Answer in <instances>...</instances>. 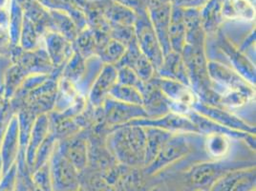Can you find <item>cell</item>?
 Returning a JSON list of instances; mask_svg holds the SVG:
<instances>
[{
  "label": "cell",
  "mask_w": 256,
  "mask_h": 191,
  "mask_svg": "<svg viewBox=\"0 0 256 191\" xmlns=\"http://www.w3.org/2000/svg\"><path fill=\"white\" fill-rule=\"evenodd\" d=\"M146 134L144 166H148L159 154L164 142L172 136V132L155 128H144Z\"/></svg>",
  "instance_id": "21"
},
{
  "label": "cell",
  "mask_w": 256,
  "mask_h": 191,
  "mask_svg": "<svg viewBox=\"0 0 256 191\" xmlns=\"http://www.w3.org/2000/svg\"><path fill=\"white\" fill-rule=\"evenodd\" d=\"M118 69L115 65L106 64L90 88L89 100L94 107H100L109 96L112 87L117 84Z\"/></svg>",
  "instance_id": "13"
},
{
  "label": "cell",
  "mask_w": 256,
  "mask_h": 191,
  "mask_svg": "<svg viewBox=\"0 0 256 191\" xmlns=\"http://www.w3.org/2000/svg\"><path fill=\"white\" fill-rule=\"evenodd\" d=\"M193 110L203 115L204 117L208 118L215 122L223 126L224 128H230L235 131L245 132L248 134L256 133V128L248 126L243 120L235 117L234 115H232V113L223 110L222 108H220V106H210L199 100L195 104V106L193 107Z\"/></svg>",
  "instance_id": "9"
},
{
  "label": "cell",
  "mask_w": 256,
  "mask_h": 191,
  "mask_svg": "<svg viewBox=\"0 0 256 191\" xmlns=\"http://www.w3.org/2000/svg\"><path fill=\"white\" fill-rule=\"evenodd\" d=\"M10 36H8V34L4 32V30L2 29V27L0 26V47H4L8 44H10Z\"/></svg>",
  "instance_id": "29"
},
{
  "label": "cell",
  "mask_w": 256,
  "mask_h": 191,
  "mask_svg": "<svg viewBox=\"0 0 256 191\" xmlns=\"http://www.w3.org/2000/svg\"><path fill=\"white\" fill-rule=\"evenodd\" d=\"M126 51V46L116 40H109L102 36V40H96L98 56L106 64H117Z\"/></svg>",
  "instance_id": "20"
},
{
  "label": "cell",
  "mask_w": 256,
  "mask_h": 191,
  "mask_svg": "<svg viewBox=\"0 0 256 191\" xmlns=\"http://www.w3.org/2000/svg\"><path fill=\"white\" fill-rule=\"evenodd\" d=\"M142 107L148 114V118L160 117L170 111V100L151 80L146 82V89L142 92Z\"/></svg>",
  "instance_id": "16"
},
{
  "label": "cell",
  "mask_w": 256,
  "mask_h": 191,
  "mask_svg": "<svg viewBox=\"0 0 256 191\" xmlns=\"http://www.w3.org/2000/svg\"><path fill=\"white\" fill-rule=\"evenodd\" d=\"M115 66L130 68L144 82H148L154 78L155 68L140 50L136 38L128 44L126 53Z\"/></svg>",
  "instance_id": "8"
},
{
  "label": "cell",
  "mask_w": 256,
  "mask_h": 191,
  "mask_svg": "<svg viewBox=\"0 0 256 191\" xmlns=\"http://www.w3.org/2000/svg\"><path fill=\"white\" fill-rule=\"evenodd\" d=\"M117 69L118 84L135 87L140 91V93L142 95V92L146 86V82H142L139 76L128 67L122 66V67H118Z\"/></svg>",
  "instance_id": "28"
},
{
  "label": "cell",
  "mask_w": 256,
  "mask_h": 191,
  "mask_svg": "<svg viewBox=\"0 0 256 191\" xmlns=\"http://www.w3.org/2000/svg\"><path fill=\"white\" fill-rule=\"evenodd\" d=\"M150 191H160V190H159V188H152V190H151Z\"/></svg>",
  "instance_id": "30"
},
{
  "label": "cell",
  "mask_w": 256,
  "mask_h": 191,
  "mask_svg": "<svg viewBox=\"0 0 256 191\" xmlns=\"http://www.w3.org/2000/svg\"><path fill=\"white\" fill-rule=\"evenodd\" d=\"M45 44L46 53L53 66H62L65 60L73 53V45L58 34H49Z\"/></svg>",
  "instance_id": "19"
},
{
  "label": "cell",
  "mask_w": 256,
  "mask_h": 191,
  "mask_svg": "<svg viewBox=\"0 0 256 191\" xmlns=\"http://www.w3.org/2000/svg\"><path fill=\"white\" fill-rule=\"evenodd\" d=\"M190 150V140L186 133L172 134L160 148L157 157L148 166L144 168V175L153 176L159 173L160 170L186 156Z\"/></svg>",
  "instance_id": "4"
},
{
  "label": "cell",
  "mask_w": 256,
  "mask_h": 191,
  "mask_svg": "<svg viewBox=\"0 0 256 191\" xmlns=\"http://www.w3.org/2000/svg\"><path fill=\"white\" fill-rule=\"evenodd\" d=\"M126 124L138 126L142 128L164 129L172 133H198V130L190 118L174 112L158 118H144L129 122Z\"/></svg>",
  "instance_id": "6"
},
{
  "label": "cell",
  "mask_w": 256,
  "mask_h": 191,
  "mask_svg": "<svg viewBox=\"0 0 256 191\" xmlns=\"http://www.w3.org/2000/svg\"><path fill=\"white\" fill-rule=\"evenodd\" d=\"M50 122L47 115L42 114L34 120L32 124V130L30 133V137L28 140V148H27V162L29 166L32 168L36 153L38 151L43 140L49 134Z\"/></svg>",
  "instance_id": "18"
},
{
  "label": "cell",
  "mask_w": 256,
  "mask_h": 191,
  "mask_svg": "<svg viewBox=\"0 0 256 191\" xmlns=\"http://www.w3.org/2000/svg\"><path fill=\"white\" fill-rule=\"evenodd\" d=\"M104 104V120L114 128L126 124L133 120L148 118V114L142 106L122 102L111 96H107Z\"/></svg>",
  "instance_id": "7"
},
{
  "label": "cell",
  "mask_w": 256,
  "mask_h": 191,
  "mask_svg": "<svg viewBox=\"0 0 256 191\" xmlns=\"http://www.w3.org/2000/svg\"><path fill=\"white\" fill-rule=\"evenodd\" d=\"M60 152L68 160L80 173L86 170L88 160V148L86 137L82 134H74L56 146Z\"/></svg>",
  "instance_id": "12"
},
{
  "label": "cell",
  "mask_w": 256,
  "mask_h": 191,
  "mask_svg": "<svg viewBox=\"0 0 256 191\" xmlns=\"http://www.w3.org/2000/svg\"><path fill=\"white\" fill-rule=\"evenodd\" d=\"M136 42L140 50L158 70L164 62V53L154 29L146 22H140L136 31Z\"/></svg>",
  "instance_id": "10"
},
{
  "label": "cell",
  "mask_w": 256,
  "mask_h": 191,
  "mask_svg": "<svg viewBox=\"0 0 256 191\" xmlns=\"http://www.w3.org/2000/svg\"><path fill=\"white\" fill-rule=\"evenodd\" d=\"M223 14L228 18L252 20L254 8L248 0H228L223 7Z\"/></svg>",
  "instance_id": "24"
},
{
  "label": "cell",
  "mask_w": 256,
  "mask_h": 191,
  "mask_svg": "<svg viewBox=\"0 0 256 191\" xmlns=\"http://www.w3.org/2000/svg\"><path fill=\"white\" fill-rule=\"evenodd\" d=\"M160 78H170L190 86V78L181 54L171 51L164 58V62L158 69Z\"/></svg>",
  "instance_id": "17"
},
{
  "label": "cell",
  "mask_w": 256,
  "mask_h": 191,
  "mask_svg": "<svg viewBox=\"0 0 256 191\" xmlns=\"http://www.w3.org/2000/svg\"><path fill=\"white\" fill-rule=\"evenodd\" d=\"M86 58L75 51L71 56L69 62L65 66L62 76L73 84H78L86 73Z\"/></svg>",
  "instance_id": "26"
},
{
  "label": "cell",
  "mask_w": 256,
  "mask_h": 191,
  "mask_svg": "<svg viewBox=\"0 0 256 191\" xmlns=\"http://www.w3.org/2000/svg\"><path fill=\"white\" fill-rule=\"evenodd\" d=\"M107 149L120 164L144 168L146 134L142 126L122 124L108 135Z\"/></svg>",
  "instance_id": "1"
},
{
  "label": "cell",
  "mask_w": 256,
  "mask_h": 191,
  "mask_svg": "<svg viewBox=\"0 0 256 191\" xmlns=\"http://www.w3.org/2000/svg\"><path fill=\"white\" fill-rule=\"evenodd\" d=\"M20 144V124L18 118L16 116L12 118L11 122L5 132L3 142L1 144L0 157L2 160L3 173L6 174L14 164L16 156L18 152Z\"/></svg>",
  "instance_id": "15"
},
{
  "label": "cell",
  "mask_w": 256,
  "mask_h": 191,
  "mask_svg": "<svg viewBox=\"0 0 256 191\" xmlns=\"http://www.w3.org/2000/svg\"><path fill=\"white\" fill-rule=\"evenodd\" d=\"M76 52L80 54L82 58H88L96 51V38L93 32L86 31L82 34L78 36L73 46Z\"/></svg>",
  "instance_id": "27"
},
{
  "label": "cell",
  "mask_w": 256,
  "mask_h": 191,
  "mask_svg": "<svg viewBox=\"0 0 256 191\" xmlns=\"http://www.w3.org/2000/svg\"><path fill=\"white\" fill-rule=\"evenodd\" d=\"M151 82L159 87L170 100V112L186 116L200 100L190 86L164 78H153Z\"/></svg>",
  "instance_id": "3"
},
{
  "label": "cell",
  "mask_w": 256,
  "mask_h": 191,
  "mask_svg": "<svg viewBox=\"0 0 256 191\" xmlns=\"http://www.w3.org/2000/svg\"><path fill=\"white\" fill-rule=\"evenodd\" d=\"M204 148L208 156L214 160H221L230 153V136L223 133L206 134L204 140Z\"/></svg>",
  "instance_id": "22"
},
{
  "label": "cell",
  "mask_w": 256,
  "mask_h": 191,
  "mask_svg": "<svg viewBox=\"0 0 256 191\" xmlns=\"http://www.w3.org/2000/svg\"><path fill=\"white\" fill-rule=\"evenodd\" d=\"M108 96H111L117 100L131 104H137L142 106L144 104V98L140 91L135 87L128 86V85L116 84L110 90V93Z\"/></svg>",
  "instance_id": "25"
},
{
  "label": "cell",
  "mask_w": 256,
  "mask_h": 191,
  "mask_svg": "<svg viewBox=\"0 0 256 191\" xmlns=\"http://www.w3.org/2000/svg\"><path fill=\"white\" fill-rule=\"evenodd\" d=\"M256 166L234 170L217 180L210 191H256Z\"/></svg>",
  "instance_id": "11"
},
{
  "label": "cell",
  "mask_w": 256,
  "mask_h": 191,
  "mask_svg": "<svg viewBox=\"0 0 256 191\" xmlns=\"http://www.w3.org/2000/svg\"><path fill=\"white\" fill-rule=\"evenodd\" d=\"M219 44L224 56H228L230 64L234 65L236 72L240 74L248 84H256V68L248 58L239 51L234 45L230 42L224 36H220Z\"/></svg>",
  "instance_id": "14"
},
{
  "label": "cell",
  "mask_w": 256,
  "mask_h": 191,
  "mask_svg": "<svg viewBox=\"0 0 256 191\" xmlns=\"http://www.w3.org/2000/svg\"><path fill=\"white\" fill-rule=\"evenodd\" d=\"M50 177L53 191L80 190V172L60 152L58 146L51 156Z\"/></svg>",
  "instance_id": "5"
},
{
  "label": "cell",
  "mask_w": 256,
  "mask_h": 191,
  "mask_svg": "<svg viewBox=\"0 0 256 191\" xmlns=\"http://www.w3.org/2000/svg\"><path fill=\"white\" fill-rule=\"evenodd\" d=\"M168 40L171 51L181 54L186 45V26L180 12H175L170 22Z\"/></svg>",
  "instance_id": "23"
},
{
  "label": "cell",
  "mask_w": 256,
  "mask_h": 191,
  "mask_svg": "<svg viewBox=\"0 0 256 191\" xmlns=\"http://www.w3.org/2000/svg\"><path fill=\"white\" fill-rule=\"evenodd\" d=\"M256 166L252 162L214 160L197 164L186 172V184L190 191H208L218 180L234 170Z\"/></svg>",
  "instance_id": "2"
}]
</instances>
